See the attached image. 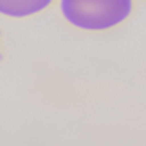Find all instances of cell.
Returning a JSON list of instances; mask_svg holds the SVG:
<instances>
[{"label":"cell","instance_id":"cell-2","mask_svg":"<svg viewBox=\"0 0 146 146\" xmlns=\"http://www.w3.org/2000/svg\"><path fill=\"white\" fill-rule=\"evenodd\" d=\"M54 4V0H0V15L7 18H29L40 15Z\"/></svg>","mask_w":146,"mask_h":146},{"label":"cell","instance_id":"cell-1","mask_svg":"<svg viewBox=\"0 0 146 146\" xmlns=\"http://www.w3.org/2000/svg\"><path fill=\"white\" fill-rule=\"evenodd\" d=\"M67 24L80 31L103 33L119 27L132 16L133 0H58Z\"/></svg>","mask_w":146,"mask_h":146},{"label":"cell","instance_id":"cell-3","mask_svg":"<svg viewBox=\"0 0 146 146\" xmlns=\"http://www.w3.org/2000/svg\"><path fill=\"white\" fill-rule=\"evenodd\" d=\"M4 58V50H2V33H0V61Z\"/></svg>","mask_w":146,"mask_h":146}]
</instances>
